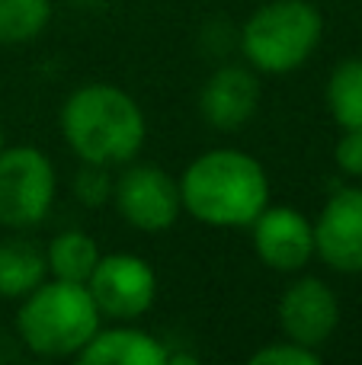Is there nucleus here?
<instances>
[{"mask_svg": "<svg viewBox=\"0 0 362 365\" xmlns=\"http://www.w3.org/2000/svg\"><path fill=\"white\" fill-rule=\"evenodd\" d=\"M183 212L209 227H250L269 205V177L254 154L212 148L190 160L180 177Z\"/></svg>", "mask_w": 362, "mask_h": 365, "instance_id": "obj_1", "label": "nucleus"}, {"mask_svg": "<svg viewBox=\"0 0 362 365\" xmlns=\"http://www.w3.org/2000/svg\"><path fill=\"white\" fill-rule=\"evenodd\" d=\"M61 135L77 160L122 167L145 148L148 119L138 100L115 83H83L61 106Z\"/></svg>", "mask_w": 362, "mask_h": 365, "instance_id": "obj_2", "label": "nucleus"}, {"mask_svg": "<svg viewBox=\"0 0 362 365\" xmlns=\"http://www.w3.org/2000/svg\"><path fill=\"white\" fill-rule=\"evenodd\" d=\"M16 340L38 359H77L90 336L103 327V314L83 282L45 279L19 298Z\"/></svg>", "mask_w": 362, "mask_h": 365, "instance_id": "obj_3", "label": "nucleus"}, {"mask_svg": "<svg viewBox=\"0 0 362 365\" xmlns=\"http://www.w3.org/2000/svg\"><path fill=\"white\" fill-rule=\"evenodd\" d=\"M324 16L311 0H269L237 32L241 55L257 74H292L318 51Z\"/></svg>", "mask_w": 362, "mask_h": 365, "instance_id": "obj_4", "label": "nucleus"}, {"mask_svg": "<svg viewBox=\"0 0 362 365\" xmlns=\"http://www.w3.org/2000/svg\"><path fill=\"white\" fill-rule=\"evenodd\" d=\"M58 199V173L42 148L13 145L0 151V225L10 231L38 227Z\"/></svg>", "mask_w": 362, "mask_h": 365, "instance_id": "obj_5", "label": "nucleus"}, {"mask_svg": "<svg viewBox=\"0 0 362 365\" xmlns=\"http://www.w3.org/2000/svg\"><path fill=\"white\" fill-rule=\"evenodd\" d=\"M115 212L125 225L145 234L170 231L183 215L180 180L151 164H122V173L113 186Z\"/></svg>", "mask_w": 362, "mask_h": 365, "instance_id": "obj_6", "label": "nucleus"}, {"mask_svg": "<svg viewBox=\"0 0 362 365\" xmlns=\"http://www.w3.org/2000/svg\"><path fill=\"white\" fill-rule=\"evenodd\" d=\"M87 289L103 321H141L157 302V272L138 253H103Z\"/></svg>", "mask_w": 362, "mask_h": 365, "instance_id": "obj_7", "label": "nucleus"}, {"mask_svg": "<svg viewBox=\"0 0 362 365\" xmlns=\"http://www.w3.org/2000/svg\"><path fill=\"white\" fill-rule=\"evenodd\" d=\"M314 257L340 276L362 272V186H337L314 218Z\"/></svg>", "mask_w": 362, "mask_h": 365, "instance_id": "obj_8", "label": "nucleus"}, {"mask_svg": "<svg viewBox=\"0 0 362 365\" xmlns=\"http://www.w3.org/2000/svg\"><path fill=\"white\" fill-rule=\"evenodd\" d=\"M250 244L267 269L295 276L314 259V221L295 205H267L250 225Z\"/></svg>", "mask_w": 362, "mask_h": 365, "instance_id": "obj_9", "label": "nucleus"}, {"mask_svg": "<svg viewBox=\"0 0 362 365\" xmlns=\"http://www.w3.org/2000/svg\"><path fill=\"white\" fill-rule=\"evenodd\" d=\"M276 317H279L282 336L301 346L321 349L340 327V298L324 279L299 276L279 295Z\"/></svg>", "mask_w": 362, "mask_h": 365, "instance_id": "obj_10", "label": "nucleus"}, {"mask_svg": "<svg viewBox=\"0 0 362 365\" xmlns=\"http://www.w3.org/2000/svg\"><path fill=\"white\" fill-rule=\"evenodd\" d=\"M260 100V74L250 64H222L199 90V115L215 132H237L257 115Z\"/></svg>", "mask_w": 362, "mask_h": 365, "instance_id": "obj_11", "label": "nucleus"}, {"mask_svg": "<svg viewBox=\"0 0 362 365\" xmlns=\"http://www.w3.org/2000/svg\"><path fill=\"white\" fill-rule=\"evenodd\" d=\"M167 359L170 349L135 321H113V327H100L77 353V362L83 365H167Z\"/></svg>", "mask_w": 362, "mask_h": 365, "instance_id": "obj_12", "label": "nucleus"}, {"mask_svg": "<svg viewBox=\"0 0 362 365\" xmlns=\"http://www.w3.org/2000/svg\"><path fill=\"white\" fill-rule=\"evenodd\" d=\"M48 279V259L45 247L29 237H6L0 240V298L19 302L32 289Z\"/></svg>", "mask_w": 362, "mask_h": 365, "instance_id": "obj_13", "label": "nucleus"}, {"mask_svg": "<svg viewBox=\"0 0 362 365\" xmlns=\"http://www.w3.org/2000/svg\"><path fill=\"white\" fill-rule=\"evenodd\" d=\"M103 250L87 231H68L55 234L45 247V259H48V276L51 279H64V282H83L93 276L96 263H100Z\"/></svg>", "mask_w": 362, "mask_h": 365, "instance_id": "obj_14", "label": "nucleus"}, {"mask_svg": "<svg viewBox=\"0 0 362 365\" xmlns=\"http://www.w3.org/2000/svg\"><path fill=\"white\" fill-rule=\"evenodd\" d=\"M324 100L343 132H362V58H346L331 71Z\"/></svg>", "mask_w": 362, "mask_h": 365, "instance_id": "obj_15", "label": "nucleus"}, {"mask_svg": "<svg viewBox=\"0 0 362 365\" xmlns=\"http://www.w3.org/2000/svg\"><path fill=\"white\" fill-rule=\"evenodd\" d=\"M51 0H0V45L36 42L51 23Z\"/></svg>", "mask_w": 362, "mask_h": 365, "instance_id": "obj_16", "label": "nucleus"}, {"mask_svg": "<svg viewBox=\"0 0 362 365\" xmlns=\"http://www.w3.org/2000/svg\"><path fill=\"white\" fill-rule=\"evenodd\" d=\"M113 186L115 180L109 177V167L87 164V160H81L77 173L71 177V195L83 208H103L106 202H113Z\"/></svg>", "mask_w": 362, "mask_h": 365, "instance_id": "obj_17", "label": "nucleus"}, {"mask_svg": "<svg viewBox=\"0 0 362 365\" xmlns=\"http://www.w3.org/2000/svg\"><path fill=\"white\" fill-rule=\"evenodd\" d=\"M321 349L311 346H301V343L289 340H273L267 346H260L257 353H250V365H321Z\"/></svg>", "mask_w": 362, "mask_h": 365, "instance_id": "obj_18", "label": "nucleus"}, {"mask_svg": "<svg viewBox=\"0 0 362 365\" xmlns=\"http://www.w3.org/2000/svg\"><path fill=\"white\" fill-rule=\"evenodd\" d=\"M333 160H337L340 173L353 180H362V132H343L340 141L333 145Z\"/></svg>", "mask_w": 362, "mask_h": 365, "instance_id": "obj_19", "label": "nucleus"}, {"mask_svg": "<svg viewBox=\"0 0 362 365\" xmlns=\"http://www.w3.org/2000/svg\"><path fill=\"white\" fill-rule=\"evenodd\" d=\"M74 6H83V10H100V6H106V0H71Z\"/></svg>", "mask_w": 362, "mask_h": 365, "instance_id": "obj_20", "label": "nucleus"}, {"mask_svg": "<svg viewBox=\"0 0 362 365\" xmlns=\"http://www.w3.org/2000/svg\"><path fill=\"white\" fill-rule=\"evenodd\" d=\"M4 148H6L4 145V122H0V151H4Z\"/></svg>", "mask_w": 362, "mask_h": 365, "instance_id": "obj_21", "label": "nucleus"}]
</instances>
